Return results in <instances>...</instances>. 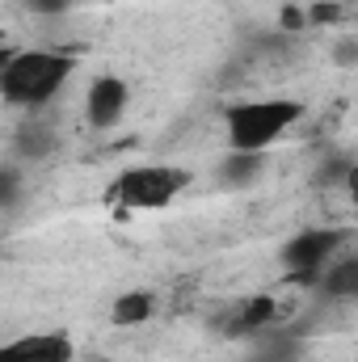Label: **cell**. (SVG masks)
Returning <instances> with one entry per match:
<instances>
[{"label":"cell","instance_id":"cell-14","mask_svg":"<svg viewBox=\"0 0 358 362\" xmlns=\"http://www.w3.org/2000/svg\"><path fill=\"white\" fill-rule=\"evenodd\" d=\"M346 173H350V160H346V156H342V160H333V165H325V169H321V181L346 177Z\"/></svg>","mask_w":358,"mask_h":362},{"label":"cell","instance_id":"cell-2","mask_svg":"<svg viewBox=\"0 0 358 362\" xmlns=\"http://www.w3.org/2000/svg\"><path fill=\"white\" fill-rule=\"evenodd\" d=\"M304 105L291 97H258V101H236L224 110V131H228V148L232 152H266L270 144H278L295 122H299Z\"/></svg>","mask_w":358,"mask_h":362},{"label":"cell","instance_id":"cell-12","mask_svg":"<svg viewBox=\"0 0 358 362\" xmlns=\"http://www.w3.org/2000/svg\"><path fill=\"white\" fill-rule=\"evenodd\" d=\"M270 316H274V299H253V303H245V316L228 333H258L270 325Z\"/></svg>","mask_w":358,"mask_h":362},{"label":"cell","instance_id":"cell-16","mask_svg":"<svg viewBox=\"0 0 358 362\" xmlns=\"http://www.w3.org/2000/svg\"><path fill=\"white\" fill-rule=\"evenodd\" d=\"M0 47H4V30H0Z\"/></svg>","mask_w":358,"mask_h":362},{"label":"cell","instance_id":"cell-10","mask_svg":"<svg viewBox=\"0 0 358 362\" xmlns=\"http://www.w3.org/2000/svg\"><path fill=\"white\" fill-rule=\"evenodd\" d=\"M321 274H325L321 286H325L329 299H350V295H358V257H342L337 266L329 262Z\"/></svg>","mask_w":358,"mask_h":362},{"label":"cell","instance_id":"cell-9","mask_svg":"<svg viewBox=\"0 0 358 362\" xmlns=\"http://www.w3.org/2000/svg\"><path fill=\"white\" fill-rule=\"evenodd\" d=\"M51 148H55V131L42 127V122H21L17 135H13V152L21 160H42Z\"/></svg>","mask_w":358,"mask_h":362},{"label":"cell","instance_id":"cell-6","mask_svg":"<svg viewBox=\"0 0 358 362\" xmlns=\"http://www.w3.org/2000/svg\"><path fill=\"white\" fill-rule=\"evenodd\" d=\"M127 101H131V89H127V81H118V76H97L89 85V97H85V114H89V127L97 131H110L118 118H122V110H127Z\"/></svg>","mask_w":358,"mask_h":362},{"label":"cell","instance_id":"cell-13","mask_svg":"<svg viewBox=\"0 0 358 362\" xmlns=\"http://www.w3.org/2000/svg\"><path fill=\"white\" fill-rule=\"evenodd\" d=\"M17 198H21V173L13 165H0V211L17 206Z\"/></svg>","mask_w":358,"mask_h":362},{"label":"cell","instance_id":"cell-1","mask_svg":"<svg viewBox=\"0 0 358 362\" xmlns=\"http://www.w3.org/2000/svg\"><path fill=\"white\" fill-rule=\"evenodd\" d=\"M76 55L68 51H17L0 64V97L17 110H38L68 85Z\"/></svg>","mask_w":358,"mask_h":362},{"label":"cell","instance_id":"cell-3","mask_svg":"<svg viewBox=\"0 0 358 362\" xmlns=\"http://www.w3.org/2000/svg\"><path fill=\"white\" fill-rule=\"evenodd\" d=\"M185 185H190V173L178 169V165H135V169H122L105 185V206L118 211V215L161 211V206H169L178 198Z\"/></svg>","mask_w":358,"mask_h":362},{"label":"cell","instance_id":"cell-7","mask_svg":"<svg viewBox=\"0 0 358 362\" xmlns=\"http://www.w3.org/2000/svg\"><path fill=\"white\" fill-rule=\"evenodd\" d=\"M262 169H266L262 152H228L224 165H219V181L232 185V189H245V185H253L262 177Z\"/></svg>","mask_w":358,"mask_h":362},{"label":"cell","instance_id":"cell-15","mask_svg":"<svg viewBox=\"0 0 358 362\" xmlns=\"http://www.w3.org/2000/svg\"><path fill=\"white\" fill-rule=\"evenodd\" d=\"M30 8H38V13H64L72 0H25Z\"/></svg>","mask_w":358,"mask_h":362},{"label":"cell","instance_id":"cell-4","mask_svg":"<svg viewBox=\"0 0 358 362\" xmlns=\"http://www.w3.org/2000/svg\"><path fill=\"white\" fill-rule=\"evenodd\" d=\"M346 240H350V232H342V228H308V232H299V236L287 240L282 266L295 274L299 282H316L321 270L333 262V253H337Z\"/></svg>","mask_w":358,"mask_h":362},{"label":"cell","instance_id":"cell-8","mask_svg":"<svg viewBox=\"0 0 358 362\" xmlns=\"http://www.w3.org/2000/svg\"><path fill=\"white\" fill-rule=\"evenodd\" d=\"M299 337L295 333H262L245 362H299Z\"/></svg>","mask_w":358,"mask_h":362},{"label":"cell","instance_id":"cell-5","mask_svg":"<svg viewBox=\"0 0 358 362\" xmlns=\"http://www.w3.org/2000/svg\"><path fill=\"white\" fill-rule=\"evenodd\" d=\"M76 346L68 333H25L0 346V362H72Z\"/></svg>","mask_w":358,"mask_h":362},{"label":"cell","instance_id":"cell-11","mask_svg":"<svg viewBox=\"0 0 358 362\" xmlns=\"http://www.w3.org/2000/svg\"><path fill=\"white\" fill-rule=\"evenodd\" d=\"M152 316V295L148 291H127V295H118L114 299V308H110V320L114 325H144Z\"/></svg>","mask_w":358,"mask_h":362}]
</instances>
